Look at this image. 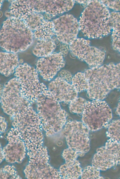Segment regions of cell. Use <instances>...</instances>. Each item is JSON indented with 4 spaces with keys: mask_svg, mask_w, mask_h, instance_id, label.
I'll return each mask as SVG.
<instances>
[{
    "mask_svg": "<svg viewBox=\"0 0 120 179\" xmlns=\"http://www.w3.org/2000/svg\"><path fill=\"white\" fill-rule=\"evenodd\" d=\"M84 73L88 82L87 92L90 99L103 100L112 90L120 91V62L90 68Z\"/></svg>",
    "mask_w": 120,
    "mask_h": 179,
    "instance_id": "1",
    "label": "cell"
},
{
    "mask_svg": "<svg viewBox=\"0 0 120 179\" xmlns=\"http://www.w3.org/2000/svg\"><path fill=\"white\" fill-rule=\"evenodd\" d=\"M12 117L13 127L20 132L26 146L27 154H32L43 147L41 119L31 106L24 107Z\"/></svg>",
    "mask_w": 120,
    "mask_h": 179,
    "instance_id": "2",
    "label": "cell"
},
{
    "mask_svg": "<svg viewBox=\"0 0 120 179\" xmlns=\"http://www.w3.org/2000/svg\"><path fill=\"white\" fill-rule=\"evenodd\" d=\"M110 13L100 1L90 0L81 13L79 30L89 38H101L110 34Z\"/></svg>",
    "mask_w": 120,
    "mask_h": 179,
    "instance_id": "3",
    "label": "cell"
},
{
    "mask_svg": "<svg viewBox=\"0 0 120 179\" xmlns=\"http://www.w3.org/2000/svg\"><path fill=\"white\" fill-rule=\"evenodd\" d=\"M36 103L37 113L47 136L61 130L66 123L68 114L48 89L39 96Z\"/></svg>",
    "mask_w": 120,
    "mask_h": 179,
    "instance_id": "4",
    "label": "cell"
},
{
    "mask_svg": "<svg viewBox=\"0 0 120 179\" xmlns=\"http://www.w3.org/2000/svg\"><path fill=\"white\" fill-rule=\"evenodd\" d=\"M0 34L1 47L15 53L26 50L32 43L33 36L25 21L14 17L4 22Z\"/></svg>",
    "mask_w": 120,
    "mask_h": 179,
    "instance_id": "5",
    "label": "cell"
},
{
    "mask_svg": "<svg viewBox=\"0 0 120 179\" xmlns=\"http://www.w3.org/2000/svg\"><path fill=\"white\" fill-rule=\"evenodd\" d=\"M74 2L73 0H16L13 10L15 16L23 20L34 13H44L54 17L70 10Z\"/></svg>",
    "mask_w": 120,
    "mask_h": 179,
    "instance_id": "6",
    "label": "cell"
},
{
    "mask_svg": "<svg viewBox=\"0 0 120 179\" xmlns=\"http://www.w3.org/2000/svg\"><path fill=\"white\" fill-rule=\"evenodd\" d=\"M14 75L20 84L22 95L31 104L36 102L39 96L48 89L39 81L36 69L26 63L19 65Z\"/></svg>",
    "mask_w": 120,
    "mask_h": 179,
    "instance_id": "7",
    "label": "cell"
},
{
    "mask_svg": "<svg viewBox=\"0 0 120 179\" xmlns=\"http://www.w3.org/2000/svg\"><path fill=\"white\" fill-rule=\"evenodd\" d=\"M29 161L24 173L28 179H61L59 170L49 163V156L46 146L32 154H27Z\"/></svg>",
    "mask_w": 120,
    "mask_h": 179,
    "instance_id": "8",
    "label": "cell"
},
{
    "mask_svg": "<svg viewBox=\"0 0 120 179\" xmlns=\"http://www.w3.org/2000/svg\"><path fill=\"white\" fill-rule=\"evenodd\" d=\"M112 118L111 109L106 102L93 100L87 102L81 120L89 130L94 131L107 126Z\"/></svg>",
    "mask_w": 120,
    "mask_h": 179,
    "instance_id": "9",
    "label": "cell"
},
{
    "mask_svg": "<svg viewBox=\"0 0 120 179\" xmlns=\"http://www.w3.org/2000/svg\"><path fill=\"white\" fill-rule=\"evenodd\" d=\"M0 101L4 112L11 117L31 103L22 95L20 86L15 77L10 80L1 91Z\"/></svg>",
    "mask_w": 120,
    "mask_h": 179,
    "instance_id": "10",
    "label": "cell"
},
{
    "mask_svg": "<svg viewBox=\"0 0 120 179\" xmlns=\"http://www.w3.org/2000/svg\"><path fill=\"white\" fill-rule=\"evenodd\" d=\"M89 130L82 122L76 120L67 121L64 129V134L68 147L82 157L90 149Z\"/></svg>",
    "mask_w": 120,
    "mask_h": 179,
    "instance_id": "11",
    "label": "cell"
},
{
    "mask_svg": "<svg viewBox=\"0 0 120 179\" xmlns=\"http://www.w3.org/2000/svg\"><path fill=\"white\" fill-rule=\"evenodd\" d=\"M71 53L79 59L85 62L90 68L100 66L103 64L105 53L102 50L90 45V41L77 38L69 45Z\"/></svg>",
    "mask_w": 120,
    "mask_h": 179,
    "instance_id": "12",
    "label": "cell"
},
{
    "mask_svg": "<svg viewBox=\"0 0 120 179\" xmlns=\"http://www.w3.org/2000/svg\"><path fill=\"white\" fill-rule=\"evenodd\" d=\"M53 21L56 36L60 42L69 45L77 38L79 21L72 15H64Z\"/></svg>",
    "mask_w": 120,
    "mask_h": 179,
    "instance_id": "13",
    "label": "cell"
},
{
    "mask_svg": "<svg viewBox=\"0 0 120 179\" xmlns=\"http://www.w3.org/2000/svg\"><path fill=\"white\" fill-rule=\"evenodd\" d=\"M7 144L2 149L6 161L11 163H21L25 158L27 151L20 132L11 128L7 134Z\"/></svg>",
    "mask_w": 120,
    "mask_h": 179,
    "instance_id": "14",
    "label": "cell"
},
{
    "mask_svg": "<svg viewBox=\"0 0 120 179\" xmlns=\"http://www.w3.org/2000/svg\"><path fill=\"white\" fill-rule=\"evenodd\" d=\"M63 57L60 52H53L47 56L39 58L36 62V69L44 79L50 81L64 66Z\"/></svg>",
    "mask_w": 120,
    "mask_h": 179,
    "instance_id": "15",
    "label": "cell"
},
{
    "mask_svg": "<svg viewBox=\"0 0 120 179\" xmlns=\"http://www.w3.org/2000/svg\"><path fill=\"white\" fill-rule=\"evenodd\" d=\"M48 89L59 103L69 104L78 96L71 84L58 77L49 84Z\"/></svg>",
    "mask_w": 120,
    "mask_h": 179,
    "instance_id": "16",
    "label": "cell"
},
{
    "mask_svg": "<svg viewBox=\"0 0 120 179\" xmlns=\"http://www.w3.org/2000/svg\"><path fill=\"white\" fill-rule=\"evenodd\" d=\"M19 61L16 53L0 52V72L7 77L15 72L19 65Z\"/></svg>",
    "mask_w": 120,
    "mask_h": 179,
    "instance_id": "17",
    "label": "cell"
},
{
    "mask_svg": "<svg viewBox=\"0 0 120 179\" xmlns=\"http://www.w3.org/2000/svg\"><path fill=\"white\" fill-rule=\"evenodd\" d=\"M92 164L101 171L106 170L115 165L104 146L97 149L93 158Z\"/></svg>",
    "mask_w": 120,
    "mask_h": 179,
    "instance_id": "18",
    "label": "cell"
},
{
    "mask_svg": "<svg viewBox=\"0 0 120 179\" xmlns=\"http://www.w3.org/2000/svg\"><path fill=\"white\" fill-rule=\"evenodd\" d=\"M61 177L64 179H77L81 176L82 172L79 161L77 159L65 162L59 169Z\"/></svg>",
    "mask_w": 120,
    "mask_h": 179,
    "instance_id": "19",
    "label": "cell"
},
{
    "mask_svg": "<svg viewBox=\"0 0 120 179\" xmlns=\"http://www.w3.org/2000/svg\"><path fill=\"white\" fill-rule=\"evenodd\" d=\"M33 34L38 41L51 39L53 36H56L53 21L44 20L34 31Z\"/></svg>",
    "mask_w": 120,
    "mask_h": 179,
    "instance_id": "20",
    "label": "cell"
},
{
    "mask_svg": "<svg viewBox=\"0 0 120 179\" xmlns=\"http://www.w3.org/2000/svg\"><path fill=\"white\" fill-rule=\"evenodd\" d=\"M56 47V44L52 38L38 41L33 49V53L37 57H44L52 53Z\"/></svg>",
    "mask_w": 120,
    "mask_h": 179,
    "instance_id": "21",
    "label": "cell"
},
{
    "mask_svg": "<svg viewBox=\"0 0 120 179\" xmlns=\"http://www.w3.org/2000/svg\"><path fill=\"white\" fill-rule=\"evenodd\" d=\"M104 146L115 165L120 164V143L110 139Z\"/></svg>",
    "mask_w": 120,
    "mask_h": 179,
    "instance_id": "22",
    "label": "cell"
},
{
    "mask_svg": "<svg viewBox=\"0 0 120 179\" xmlns=\"http://www.w3.org/2000/svg\"><path fill=\"white\" fill-rule=\"evenodd\" d=\"M71 84L78 93L87 91L89 87L88 81L84 73L79 72L73 76Z\"/></svg>",
    "mask_w": 120,
    "mask_h": 179,
    "instance_id": "23",
    "label": "cell"
},
{
    "mask_svg": "<svg viewBox=\"0 0 120 179\" xmlns=\"http://www.w3.org/2000/svg\"><path fill=\"white\" fill-rule=\"evenodd\" d=\"M109 23L111 35L120 38V12L114 11L110 13Z\"/></svg>",
    "mask_w": 120,
    "mask_h": 179,
    "instance_id": "24",
    "label": "cell"
},
{
    "mask_svg": "<svg viewBox=\"0 0 120 179\" xmlns=\"http://www.w3.org/2000/svg\"><path fill=\"white\" fill-rule=\"evenodd\" d=\"M44 20V16L41 13H34L24 21L31 30L34 31Z\"/></svg>",
    "mask_w": 120,
    "mask_h": 179,
    "instance_id": "25",
    "label": "cell"
},
{
    "mask_svg": "<svg viewBox=\"0 0 120 179\" xmlns=\"http://www.w3.org/2000/svg\"><path fill=\"white\" fill-rule=\"evenodd\" d=\"M87 102L84 98L77 97L73 100L69 104L70 112L73 113L82 114Z\"/></svg>",
    "mask_w": 120,
    "mask_h": 179,
    "instance_id": "26",
    "label": "cell"
},
{
    "mask_svg": "<svg viewBox=\"0 0 120 179\" xmlns=\"http://www.w3.org/2000/svg\"><path fill=\"white\" fill-rule=\"evenodd\" d=\"M107 135L111 139L120 143V119L114 120L110 124Z\"/></svg>",
    "mask_w": 120,
    "mask_h": 179,
    "instance_id": "27",
    "label": "cell"
},
{
    "mask_svg": "<svg viewBox=\"0 0 120 179\" xmlns=\"http://www.w3.org/2000/svg\"><path fill=\"white\" fill-rule=\"evenodd\" d=\"M0 179H19L21 178L18 175L15 167L13 166L6 165L1 168L0 172Z\"/></svg>",
    "mask_w": 120,
    "mask_h": 179,
    "instance_id": "28",
    "label": "cell"
},
{
    "mask_svg": "<svg viewBox=\"0 0 120 179\" xmlns=\"http://www.w3.org/2000/svg\"><path fill=\"white\" fill-rule=\"evenodd\" d=\"M100 171L92 165L87 166L82 171L81 178L83 179H104L100 175Z\"/></svg>",
    "mask_w": 120,
    "mask_h": 179,
    "instance_id": "29",
    "label": "cell"
},
{
    "mask_svg": "<svg viewBox=\"0 0 120 179\" xmlns=\"http://www.w3.org/2000/svg\"><path fill=\"white\" fill-rule=\"evenodd\" d=\"M79 156H81L79 153L69 147L64 149L62 153L65 162L76 160Z\"/></svg>",
    "mask_w": 120,
    "mask_h": 179,
    "instance_id": "30",
    "label": "cell"
},
{
    "mask_svg": "<svg viewBox=\"0 0 120 179\" xmlns=\"http://www.w3.org/2000/svg\"><path fill=\"white\" fill-rule=\"evenodd\" d=\"M100 1L107 8L115 12L120 10V0H100Z\"/></svg>",
    "mask_w": 120,
    "mask_h": 179,
    "instance_id": "31",
    "label": "cell"
},
{
    "mask_svg": "<svg viewBox=\"0 0 120 179\" xmlns=\"http://www.w3.org/2000/svg\"><path fill=\"white\" fill-rule=\"evenodd\" d=\"M58 77L61 78L66 82L71 83L73 76L69 71L63 70L60 71L58 74Z\"/></svg>",
    "mask_w": 120,
    "mask_h": 179,
    "instance_id": "32",
    "label": "cell"
},
{
    "mask_svg": "<svg viewBox=\"0 0 120 179\" xmlns=\"http://www.w3.org/2000/svg\"><path fill=\"white\" fill-rule=\"evenodd\" d=\"M112 46L113 49L120 53V38L111 35Z\"/></svg>",
    "mask_w": 120,
    "mask_h": 179,
    "instance_id": "33",
    "label": "cell"
},
{
    "mask_svg": "<svg viewBox=\"0 0 120 179\" xmlns=\"http://www.w3.org/2000/svg\"><path fill=\"white\" fill-rule=\"evenodd\" d=\"M68 44L62 43L59 48L60 52L63 57L67 55L69 51V46Z\"/></svg>",
    "mask_w": 120,
    "mask_h": 179,
    "instance_id": "34",
    "label": "cell"
},
{
    "mask_svg": "<svg viewBox=\"0 0 120 179\" xmlns=\"http://www.w3.org/2000/svg\"><path fill=\"white\" fill-rule=\"evenodd\" d=\"M7 126L5 118L1 116H0V133H4L5 132Z\"/></svg>",
    "mask_w": 120,
    "mask_h": 179,
    "instance_id": "35",
    "label": "cell"
},
{
    "mask_svg": "<svg viewBox=\"0 0 120 179\" xmlns=\"http://www.w3.org/2000/svg\"><path fill=\"white\" fill-rule=\"evenodd\" d=\"M75 2H76L77 3L80 4H82L83 5H86V6L89 3L90 1V0H75Z\"/></svg>",
    "mask_w": 120,
    "mask_h": 179,
    "instance_id": "36",
    "label": "cell"
},
{
    "mask_svg": "<svg viewBox=\"0 0 120 179\" xmlns=\"http://www.w3.org/2000/svg\"><path fill=\"white\" fill-rule=\"evenodd\" d=\"M1 147V146H0ZM5 159L3 151L2 148L0 147V163L2 161Z\"/></svg>",
    "mask_w": 120,
    "mask_h": 179,
    "instance_id": "37",
    "label": "cell"
},
{
    "mask_svg": "<svg viewBox=\"0 0 120 179\" xmlns=\"http://www.w3.org/2000/svg\"><path fill=\"white\" fill-rule=\"evenodd\" d=\"M44 16V19L47 21H50L51 18L54 17L51 15L46 13H45Z\"/></svg>",
    "mask_w": 120,
    "mask_h": 179,
    "instance_id": "38",
    "label": "cell"
},
{
    "mask_svg": "<svg viewBox=\"0 0 120 179\" xmlns=\"http://www.w3.org/2000/svg\"><path fill=\"white\" fill-rule=\"evenodd\" d=\"M116 113L120 117V98L116 109Z\"/></svg>",
    "mask_w": 120,
    "mask_h": 179,
    "instance_id": "39",
    "label": "cell"
},
{
    "mask_svg": "<svg viewBox=\"0 0 120 179\" xmlns=\"http://www.w3.org/2000/svg\"><path fill=\"white\" fill-rule=\"evenodd\" d=\"M5 15L8 18L13 17V15L10 12V11H8L6 12L5 13Z\"/></svg>",
    "mask_w": 120,
    "mask_h": 179,
    "instance_id": "40",
    "label": "cell"
},
{
    "mask_svg": "<svg viewBox=\"0 0 120 179\" xmlns=\"http://www.w3.org/2000/svg\"><path fill=\"white\" fill-rule=\"evenodd\" d=\"M19 63H23V60L22 59H20V60H19Z\"/></svg>",
    "mask_w": 120,
    "mask_h": 179,
    "instance_id": "41",
    "label": "cell"
}]
</instances>
